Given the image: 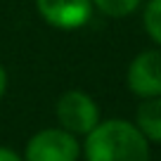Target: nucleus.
Returning a JSON list of instances; mask_svg holds the SVG:
<instances>
[{
  "mask_svg": "<svg viewBox=\"0 0 161 161\" xmlns=\"http://www.w3.org/2000/svg\"><path fill=\"white\" fill-rule=\"evenodd\" d=\"M55 114H57V121H59V128L74 133L76 137L80 135L86 137L102 121L97 102L83 90H66L57 100Z\"/></svg>",
  "mask_w": 161,
  "mask_h": 161,
  "instance_id": "3",
  "label": "nucleus"
},
{
  "mask_svg": "<svg viewBox=\"0 0 161 161\" xmlns=\"http://www.w3.org/2000/svg\"><path fill=\"white\" fill-rule=\"evenodd\" d=\"M137 130L147 137L149 142H159L161 145V97H147L135 111Z\"/></svg>",
  "mask_w": 161,
  "mask_h": 161,
  "instance_id": "6",
  "label": "nucleus"
},
{
  "mask_svg": "<svg viewBox=\"0 0 161 161\" xmlns=\"http://www.w3.org/2000/svg\"><path fill=\"white\" fill-rule=\"evenodd\" d=\"M36 10L45 24L59 31H76L90 21L92 0H36Z\"/></svg>",
  "mask_w": 161,
  "mask_h": 161,
  "instance_id": "4",
  "label": "nucleus"
},
{
  "mask_svg": "<svg viewBox=\"0 0 161 161\" xmlns=\"http://www.w3.org/2000/svg\"><path fill=\"white\" fill-rule=\"evenodd\" d=\"M128 90L142 97H161V50H145L130 62L126 74Z\"/></svg>",
  "mask_w": 161,
  "mask_h": 161,
  "instance_id": "5",
  "label": "nucleus"
},
{
  "mask_svg": "<svg viewBox=\"0 0 161 161\" xmlns=\"http://www.w3.org/2000/svg\"><path fill=\"white\" fill-rule=\"evenodd\" d=\"M80 142L64 128H43L24 147V161H78Z\"/></svg>",
  "mask_w": 161,
  "mask_h": 161,
  "instance_id": "2",
  "label": "nucleus"
},
{
  "mask_svg": "<svg viewBox=\"0 0 161 161\" xmlns=\"http://www.w3.org/2000/svg\"><path fill=\"white\" fill-rule=\"evenodd\" d=\"M0 161H24V159L10 147H0Z\"/></svg>",
  "mask_w": 161,
  "mask_h": 161,
  "instance_id": "9",
  "label": "nucleus"
},
{
  "mask_svg": "<svg viewBox=\"0 0 161 161\" xmlns=\"http://www.w3.org/2000/svg\"><path fill=\"white\" fill-rule=\"evenodd\" d=\"M86 161H149V140L133 121H100L80 145Z\"/></svg>",
  "mask_w": 161,
  "mask_h": 161,
  "instance_id": "1",
  "label": "nucleus"
},
{
  "mask_svg": "<svg viewBox=\"0 0 161 161\" xmlns=\"http://www.w3.org/2000/svg\"><path fill=\"white\" fill-rule=\"evenodd\" d=\"M142 26L147 36L161 47V0H149L142 12Z\"/></svg>",
  "mask_w": 161,
  "mask_h": 161,
  "instance_id": "8",
  "label": "nucleus"
},
{
  "mask_svg": "<svg viewBox=\"0 0 161 161\" xmlns=\"http://www.w3.org/2000/svg\"><path fill=\"white\" fill-rule=\"evenodd\" d=\"M142 0H92L95 10H100L102 14L114 17V19H123V17H130L133 12L140 7Z\"/></svg>",
  "mask_w": 161,
  "mask_h": 161,
  "instance_id": "7",
  "label": "nucleus"
},
{
  "mask_svg": "<svg viewBox=\"0 0 161 161\" xmlns=\"http://www.w3.org/2000/svg\"><path fill=\"white\" fill-rule=\"evenodd\" d=\"M5 92H7V71H5V66L0 64V100H3Z\"/></svg>",
  "mask_w": 161,
  "mask_h": 161,
  "instance_id": "10",
  "label": "nucleus"
}]
</instances>
